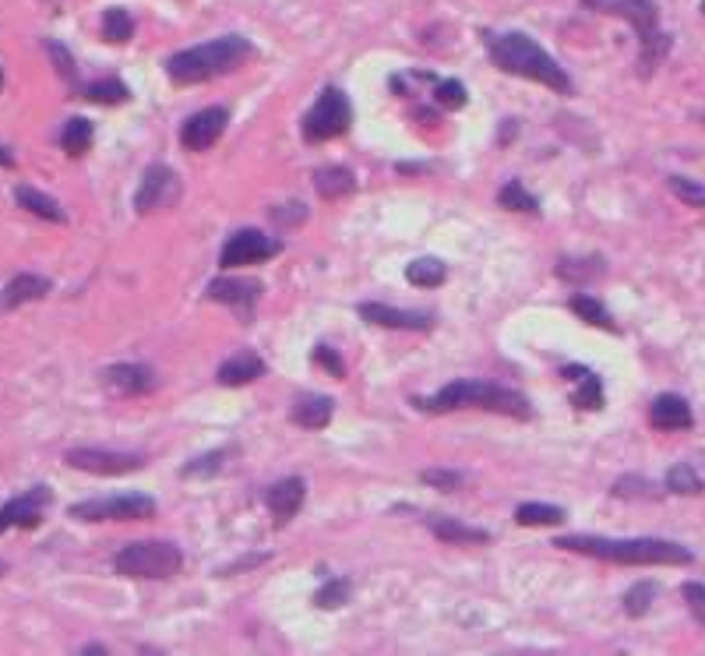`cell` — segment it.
<instances>
[{"label": "cell", "instance_id": "obj_43", "mask_svg": "<svg viewBox=\"0 0 705 656\" xmlns=\"http://www.w3.org/2000/svg\"><path fill=\"white\" fill-rule=\"evenodd\" d=\"M314 364L325 367V371H332V378H346V364H342V357L332 350V346H314Z\"/></svg>", "mask_w": 705, "mask_h": 656}, {"label": "cell", "instance_id": "obj_35", "mask_svg": "<svg viewBox=\"0 0 705 656\" xmlns=\"http://www.w3.org/2000/svg\"><path fill=\"white\" fill-rule=\"evenodd\" d=\"M46 53H50L57 75L64 78L67 85H75L78 82V64H75V57H71V50H67L60 39H46Z\"/></svg>", "mask_w": 705, "mask_h": 656}, {"label": "cell", "instance_id": "obj_45", "mask_svg": "<svg viewBox=\"0 0 705 656\" xmlns=\"http://www.w3.org/2000/svg\"><path fill=\"white\" fill-rule=\"evenodd\" d=\"M103 653H106L103 642H92V646H85V656H103Z\"/></svg>", "mask_w": 705, "mask_h": 656}, {"label": "cell", "instance_id": "obj_15", "mask_svg": "<svg viewBox=\"0 0 705 656\" xmlns=\"http://www.w3.org/2000/svg\"><path fill=\"white\" fill-rule=\"evenodd\" d=\"M50 505V487H32L29 494H18L8 505L0 508V533L18 526V530H32L43 519V508Z\"/></svg>", "mask_w": 705, "mask_h": 656}, {"label": "cell", "instance_id": "obj_47", "mask_svg": "<svg viewBox=\"0 0 705 656\" xmlns=\"http://www.w3.org/2000/svg\"><path fill=\"white\" fill-rule=\"evenodd\" d=\"M0 85H4V75H0Z\"/></svg>", "mask_w": 705, "mask_h": 656}, {"label": "cell", "instance_id": "obj_25", "mask_svg": "<svg viewBox=\"0 0 705 656\" xmlns=\"http://www.w3.org/2000/svg\"><path fill=\"white\" fill-rule=\"evenodd\" d=\"M406 279L420 290H434L448 279V265L441 258H416L406 265Z\"/></svg>", "mask_w": 705, "mask_h": 656}, {"label": "cell", "instance_id": "obj_21", "mask_svg": "<svg viewBox=\"0 0 705 656\" xmlns=\"http://www.w3.org/2000/svg\"><path fill=\"white\" fill-rule=\"evenodd\" d=\"M335 413V403L328 396H314V392H304V396L293 403V413L290 420L300 427H307V431H321V427H328V420H332Z\"/></svg>", "mask_w": 705, "mask_h": 656}, {"label": "cell", "instance_id": "obj_7", "mask_svg": "<svg viewBox=\"0 0 705 656\" xmlns=\"http://www.w3.org/2000/svg\"><path fill=\"white\" fill-rule=\"evenodd\" d=\"M349 124H353V103L342 89L328 85V89L318 92V103L307 110V117L300 120V131H304V142L321 145L346 135Z\"/></svg>", "mask_w": 705, "mask_h": 656}, {"label": "cell", "instance_id": "obj_39", "mask_svg": "<svg viewBox=\"0 0 705 656\" xmlns=\"http://www.w3.org/2000/svg\"><path fill=\"white\" fill-rule=\"evenodd\" d=\"M223 459H226V452H208V455H201V459H194V463H187V466H180V477H212V473H219L223 470Z\"/></svg>", "mask_w": 705, "mask_h": 656}, {"label": "cell", "instance_id": "obj_42", "mask_svg": "<svg viewBox=\"0 0 705 656\" xmlns=\"http://www.w3.org/2000/svg\"><path fill=\"white\" fill-rule=\"evenodd\" d=\"M681 597L688 600V611L695 614V621H702L705 625V586L702 582H684Z\"/></svg>", "mask_w": 705, "mask_h": 656}, {"label": "cell", "instance_id": "obj_18", "mask_svg": "<svg viewBox=\"0 0 705 656\" xmlns=\"http://www.w3.org/2000/svg\"><path fill=\"white\" fill-rule=\"evenodd\" d=\"M265 378V360L251 350H240L233 353L230 360H223V367L216 371V381L226 388H240V385H251V381Z\"/></svg>", "mask_w": 705, "mask_h": 656}, {"label": "cell", "instance_id": "obj_17", "mask_svg": "<svg viewBox=\"0 0 705 656\" xmlns=\"http://www.w3.org/2000/svg\"><path fill=\"white\" fill-rule=\"evenodd\" d=\"M649 424L656 431H691L695 427V413H691L688 399L667 392V396H656L653 406H649Z\"/></svg>", "mask_w": 705, "mask_h": 656}, {"label": "cell", "instance_id": "obj_16", "mask_svg": "<svg viewBox=\"0 0 705 656\" xmlns=\"http://www.w3.org/2000/svg\"><path fill=\"white\" fill-rule=\"evenodd\" d=\"M103 381L113 392H120V396H149L159 385L156 371L145 364H113L103 371Z\"/></svg>", "mask_w": 705, "mask_h": 656}, {"label": "cell", "instance_id": "obj_27", "mask_svg": "<svg viewBox=\"0 0 705 656\" xmlns=\"http://www.w3.org/2000/svg\"><path fill=\"white\" fill-rule=\"evenodd\" d=\"M568 307H572V314H579L582 321H589V325L603 328V332H617L614 318H610V311L600 304L596 297H589V293H575L572 300H568Z\"/></svg>", "mask_w": 705, "mask_h": 656}, {"label": "cell", "instance_id": "obj_36", "mask_svg": "<svg viewBox=\"0 0 705 656\" xmlns=\"http://www.w3.org/2000/svg\"><path fill=\"white\" fill-rule=\"evenodd\" d=\"M667 487L674 494H698L702 491V477L695 473V466L677 463V466H670V473H667Z\"/></svg>", "mask_w": 705, "mask_h": 656}, {"label": "cell", "instance_id": "obj_23", "mask_svg": "<svg viewBox=\"0 0 705 656\" xmlns=\"http://www.w3.org/2000/svg\"><path fill=\"white\" fill-rule=\"evenodd\" d=\"M431 533L445 544H487L490 533L487 530H476V526H466V522L452 519V515H431L427 519Z\"/></svg>", "mask_w": 705, "mask_h": 656}, {"label": "cell", "instance_id": "obj_28", "mask_svg": "<svg viewBox=\"0 0 705 656\" xmlns=\"http://www.w3.org/2000/svg\"><path fill=\"white\" fill-rule=\"evenodd\" d=\"M568 519L561 505H540V501H526V505L515 508V522L519 526H557V522Z\"/></svg>", "mask_w": 705, "mask_h": 656}, {"label": "cell", "instance_id": "obj_33", "mask_svg": "<svg viewBox=\"0 0 705 656\" xmlns=\"http://www.w3.org/2000/svg\"><path fill=\"white\" fill-rule=\"evenodd\" d=\"M656 600V582H635V586L624 593V614L628 618H642V614H649V607H653Z\"/></svg>", "mask_w": 705, "mask_h": 656}, {"label": "cell", "instance_id": "obj_6", "mask_svg": "<svg viewBox=\"0 0 705 656\" xmlns=\"http://www.w3.org/2000/svg\"><path fill=\"white\" fill-rule=\"evenodd\" d=\"M589 8H603L607 15H621L624 22H631V29L639 32V43H642V68L653 71L656 60L667 57L670 50V36H663L656 29L660 22V11H656L653 0H586Z\"/></svg>", "mask_w": 705, "mask_h": 656}, {"label": "cell", "instance_id": "obj_10", "mask_svg": "<svg viewBox=\"0 0 705 656\" xmlns=\"http://www.w3.org/2000/svg\"><path fill=\"white\" fill-rule=\"evenodd\" d=\"M67 466L85 473H96V477H117V473H134L145 466V455L138 452H113V448H71L64 455Z\"/></svg>", "mask_w": 705, "mask_h": 656}, {"label": "cell", "instance_id": "obj_30", "mask_svg": "<svg viewBox=\"0 0 705 656\" xmlns=\"http://www.w3.org/2000/svg\"><path fill=\"white\" fill-rule=\"evenodd\" d=\"M127 96H131V92H127V85L117 82V78L92 82V85H85V89H82V99H89V103H99V106H120Z\"/></svg>", "mask_w": 705, "mask_h": 656}, {"label": "cell", "instance_id": "obj_48", "mask_svg": "<svg viewBox=\"0 0 705 656\" xmlns=\"http://www.w3.org/2000/svg\"><path fill=\"white\" fill-rule=\"evenodd\" d=\"M702 11H705V0H702Z\"/></svg>", "mask_w": 705, "mask_h": 656}, {"label": "cell", "instance_id": "obj_41", "mask_svg": "<svg viewBox=\"0 0 705 656\" xmlns=\"http://www.w3.org/2000/svg\"><path fill=\"white\" fill-rule=\"evenodd\" d=\"M420 480H423V484L438 487V491H448V494L462 491V484H466V477H462V473H455V470H423Z\"/></svg>", "mask_w": 705, "mask_h": 656}, {"label": "cell", "instance_id": "obj_19", "mask_svg": "<svg viewBox=\"0 0 705 656\" xmlns=\"http://www.w3.org/2000/svg\"><path fill=\"white\" fill-rule=\"evenodd\" d=\"M304 498H307V484L300 477L279 480V484H272V487H268V494H265L272 515H275V519H282V522L293 519V515L304 508Z\"/></svg>", "mask_w": 705, "mask_h": 656}, {"label": "cell", "instance_id": "obj_38", "mask_svg": "<svg viewBox=\"0 0 705 656\" xmlns=\"http://www.w3.org/2000/svg\"><path fill=\"white\" fill-rule=\"evenodd\" d=\"M667 187L681 198L684 205H695V209H705V184L698 180H688V177H667Z\"/></svg>", "mask_w": 705, "mask_h": 656}, {"label": "cell", "instance_id": "obj_14", "mask_svg": "<svg viewBox=\"0 0 705 656\" xmlns=\"http://www.w3.org/2000/svg\"><path fill=\"white\" fill-rule=\"evenodd\" d=\"M360 318L371 321V325H378V328H402V332H431L434 328L431 311H399V307L378 304V300L360 304Z\"/></svg>", "mask_w": 705, "mask_h": 656}, {"label": "cell", "instance_id": "obj_37", "mask_svg": "<svg viewBox=\"0 0 705 656\" xmlns=\"http://www.w3.org/2000/svg\"><path fill=\"white\" fill-rule=\"evenodd\" d=\"M434 99H438L441 110H462V106L469 103V92L462 89V82H455V78H441V82L434 85Z\"/></svg>", "mask_w": 705, "mask_h": 656}, {"label": "cell", "instance_id": "obj_1", "mask_svg": "<svg viewBox=\"0 0 705 656\" xmlns=\"http://www.w3.org/2000/svg\"><path fill=\"white\" fill-rule=\"evenodd\" d=\"M554 547L561 551L586 554V558L614 561V565H691V551L674 540H656V537H589V533H575V537H557Z\"/></svg>", "mask_w": 705, "mask_h": 656}, {"label": "cell", "instance_id": "obj_22", "mask_svg": "<svg viewBox=\"0 0 705 656\" xmlns=\"http://www.w3.org/2000/svg\"><path fill=\"white\" fill-rule=\"evenodd\" d=\"M314 191H318L325 202H339V198H349V194L357 191V177H353V170H346V166H321V170L314 173Z\"/></svg>", "mask_w": 705, "mask_h": 656}, {"label": "cell", "instance_id": "obj_26", "mask_svg": "<svg viewBox=\"0 0 705 656\" xmlns=\"http://www.w3.org/2000/svg\"><path fill=\"white\" fill-rule=\"evenodd\" d=\"M92 138H96V131H92V120L85 117L67 120L64 131H60V145H64L67 156H85L92 149Z\"/></svg>", "mask_w": 705, "mask_h": 656}, {"label": "cell", "instance_id": "obj_32", "mask_svg": "<svg viewBox=\"0 0 705 656\" xmlns=\"http://www.w3.org/2000/svg\"><path fill=\"white\" fill-rule=\"evenodd\" d=\"M349 593H353V582L349 579H328L325 586L314 593V604L321 611H339L342 604H349Z\"/></svg>", "mask_w": 705, "mask_h": 656}, {"label": "cell", "instance_id": "obj_2", "mask_svg": "<svg viewBox=\"0 0 705 656\" xmlns=\"http://www.w3.org/2000/svg\"><path fill=\"white\" fill-rule=\"evenodd\" d=\"M413 406L423 413H452V410H462V406H480V410L505 413V417H512V420L533 417V406H529V399L522 396V392L498 385V381H483V378H459V381H452V385L438 388L434 396H416Z\"/></svg>", "mask_w": 705, "mask_h": 656}, {"label": "cell", "instance_id": "obj_4", "mask_svg": "<svg viewBox=\"0 0 705 656\" xmlns=\"http://www.w3.org/2000/svg\"><path fill=\"white\" fill-rule=\"evenodd\" d=\"M247 57H251V39L233 32V36L208 39V43H201V46H187V50L173 53V57L166 60V75H170L173 85L187 89V85H201L219 75H230Z\"/></svg>", "mask_w": 705, "mask_h": 656}, {"label": "cell", "instance_id": "obj_3", "mask_svg": "<svg viewBox=\"0 0 705 656\" xmlns=\"http://www.w3.org/2000/svg\"><path fill=\"white\" fill-rule=\"evenodd\" d=\"M487 53L494 60V68H501L505 75L529 78V82L547 85L550 92L568 96L572 92V78L564 75V68L536 43L526 32H501V36H487Z\"/></svg>", "mask_w": 705, "mask_h": 656}, {"label": "cell", "instance_id": "obj_12", "mask_svg": "<svg viewBox=\"0 0 705 656\" xmlns=\"http://www.w3.org/2000/svg\"><path fill=\"white\" fill-rule=\"evenodd\" d=\"M230 127V110L226 106H205V110L191 113L180 127V145L187 152H205L226 135Z\"/></svg>", "mask_w": 705, "mask_h": 656}, {"label": "cell", "instance_id": "obj_9", "mask_svg": "<svg viewBox=\"0 0 705 656\" xmlns=\"http://www.w3.org/2000/svg\"><path fill=\"white\" fill-rule=\"evenodd\" d=\"M180 194V177L166 163H152L141 173V184L134 191V212L138 216H152L159 209H170Z\"/></svg>", "mask_w": 705, "mask_h": 656}, {"label": "cell", "instance_id": "obj_40", "mask_svg": "<svg viewBox=\"0 0 705 656\" xmlns=\"http://www.w3.org/2000/svg\"><path fill=\"white\" fill-rule=\"evenodd\" d=\"M589 261H593V258H589ZM589 261H572V258H564L561 265H557V276L568 279V283H579V279H582V283H586V279H596V276H600V272H603V261H600V265H593V269H586Z\"/></svg>", "mask_w": 705, "mask_h": 656}, {"label": "cell", "instance_id": "obj_34", "mask_svg": "<svg viewBox=\"0 0 705 656\" xmlns=\"http://www.w3.org/2000/svg\"><path fill=\"white\" fill-rule=\"evenodd\" d=\"M579 392L572 396V403L579 406V410H603V381L596 378L593 371L586 367V374L579 378Z\"/></svg>", "mask_w": 705, "mask_h": 656}, {"label": "cell", "instance_id": "obj_20", "mask_svg": "<svg viewBox=\"0 0 705 656\" xmlns=\"http://www.w3.org/2000/svg\"><path fill=\"white\" fill-rule=\"evenodd\" d=\"M46 293H50V279L22 272V276H15L0 290V311H15V307L32 304V300H43Z\"/></svg>", "mask_w": 705, "mask_h": 656}, {"label": "cell", "instance_id": "obj_24", "mask_svg": "<svg viewBox=\"0 0 705 656\" xmlns=\"http://www.w3.org/2000/svg\"><path fill=\"white\" fill-rule=\"evenodd\" d=\"M15 202L22 205V209H29L32 216L46 219V223H67V212L60 209L57 198H50V194L36 191V187H29V184H18V187H15Z\"/></svg>", "mask_w": 705, "mask_h": 656}, {"label": "cell", "instance_id": "obj_13", "mask_svg": "<svg viewBox=\"0 0 705 656\" xmlns=\"http://www.w3.org/2000/svg\"><path fill=\"white\" fill-rule=\"evenodd\" d=\"M261 279H247V276H219V279H212L208 283V290H205V297L208 300H216V304H226V307H233V311L240 314L244 321H251L254 318V307H258V300H261Z\"/></svg>", "mask_w": 705, "mask_h": 656}, {"label": "cell", "instance_id": "obj_11", "mask_svg": "<svg viewBox=\"0 0 705 656\" xmlns=\"http://www.w3.org/2000/svg\"><path fill=\"white\" fill-rule=\"evenodd\" d=\"M282 251V244L275 237L261 230H237L230 240H226L223 254H219V265L223 269H240V265H258V261H268Z\"/></svg>", "mask_w": 705, "mask_h": 656}, {"label": "cell", "instance_id": "obj_46", "mask_svg": "<svg viewBox=\"0 0 705 656\" xmlns=\"http://www.w3.org/2000/svg\"><path fill=\"white\" fill-rule=\"evenodd\" d=\"M4 572H8V565H4V561H0V575H4Z\"/></svg>", "mask_w": 705, "mask_h": 656}, {"label": "cell", "instance_id": "obj_29", "mask_svg": "<svg viewBox=\"0 0 705 656\" xmlns=\"http://www.w3.org/2000/svg\"><path fill=\"white\" fill-rule=\"evenodd\" d=\"M498 205L501 209H512V212H529V216H540V202H536L533 194L519 184V180H508L505 187L498 191Z\"/></svg>", "mask_w": 705, "mask_h": 656}, {"label": "cell", "instance_id": "obj_44", "mask_svg": "<svg viewBox=\"0 0 705 656\" xmlns=\"http://www.w3.org/2000/svg\"><path fill=\"white\" fill-rule=\"evenodd\" d=\"M0 166H4V170L15 166V156H11V149H4V145H0Z\"/></svg>", "mask_w": 705, "mask_h": 656}, {"label": "cell", "instance_id": "obj_8", "mask_svg": "<svg viewBox=\"0 0 705 656\" xmlns=\"http://www.w3.org/2000/svg\"><path fill=\"white\" fill-rule=\"evenodd\" d=\"M156 515V498L149 494H113V498H92L71 505V519L82 522H138Z\"/></svg>", "mask_w": 705, "mask_h": 656}, {"label": "cell", "instance_id": "obj_5", "mask_svg": "<svg viewBox=\"0 0 705 656\" xmlns=\"http://www.w3.org/2000/svg\"><path fill=\"white\" fill-rule=\"evenodd\" d=\"M113 568L127 579H173L184 568V554L170 540H138L120 547Z\"/></svg>", "mask_w": 705, "mask_h": 656}, {"label": "cell", "instance_id": "obj_31", "mask_svg": "<svg viewBox=\"0 0 705 656\" xmlns=\"http://www.w3.org/2000/svg\"><path fill=\"white\" fill-rule=\"evenodd\" d=\"M134 36V18L124 8H106L103 11V39L106 43H127Z\"/></svg>", "mask_w": 705, "mask_h": 656}]
</instances>
